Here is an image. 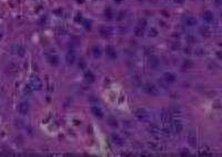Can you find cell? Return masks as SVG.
Instances as JSON below:
<instances>
[{
    "label": "cell",
    "instance_id": "5",
    "mask_svg": "<svg viewBox=\"0 0 222 157\" xmlns=\"http://www.w3.org/2000/svg\"><path fill=\"white\" fill-rule=\"evenodd\" d=\"M30 86L33 90H40L42 88V81L37 76H32L30 78Z\"/></svg>",
    "mask_w": 222,
    "mask_h": 157
},
{
    "label": "cell",
    "instance_id": "36",
    "mask_svg": "<svg viewBox=\"0 0 222 157\" xmlns=\"http://www.w3.org/2000/svg\"><path fill=\"white\" fill-rule=\"evenodd\" d=\"M139 26L145 27V26H147V20H145V19H140V21H139Z\"/></svg>",
    "mask_w": 222,
    "mask_h": 157
},
{
    "label": "cell",
    "instance_id": "17",
    "mask_svg": "<svg viewBox=\"0 0 222 157\" xmlns=\"http://www.w3.org/2000/svg\"><path fill=\"white\" fill-rule=\"evenodd\" d=\"M91 112L96 117L98 118H102L103 117V112H102V109L98 106H92L91 107Z\"/></svg>",
    "mask_w": 222,
    "mask_h": 157
},
{
    "label": "cell",
    "instance_id": "14",
    "mask_svg": "<svg viewBox=\"0 0 222 157\" xmlns=\"http://www.w3.org/2000/svg\"><path fill=\"white\" fill-rule=\"evenodd\" d=\"M183 23H185L187 26H189V27H193V26L197 25V19L192 17V16H187V17L183 18Z\"/></svg>",
    "mask_w": 222,
    "mask_h": 157
},
{
    "label": "cell",
    "instance_id": "35",
    "mask_svg": "<svg viewBox=\"0 0 222 157\" xmlns=\"http://www.w3.org/2000/svg\"><path fill=\"white\" fill-rule=\"evenodd\" d=\"M158 83H159L161 88H164V89L166 88V83L163 80V79H158Z\"/></svg>",
    "mask_w": 222,
    "mask_h": 157
},
{
    "label": "cell",
    "instance_id": "38",
    "mask_svg": "<svg viewBox=\"0 0 222 157\" xmlns=\"http://www.w3.org/2000/svg\"><path fill=\"white\" fill-rule=\"evenodd\" d=\"M84 26H86V29L91 28V27H90V23H88V21H86V23H84Z\"/></svg>",
    "mask_w": 222,
    "mask_h": 157
},
{
    "label": "cell",
    "instance_id": "6",
    "mask_svg": "<svg viewBox=\"0 0 222 157\" xmlns=\"http://www.w3.org/2000/svg\"><path fill=\"white\" fill-rule=\"evenodd\" d=\"M76 51L74 50H69L67 52L66 55V62L67 65H69V66H72L74 62H76Z\"/></svg>",
    "mask_w": 222,
    "mask_h": 157
},
{
    "label": "cell",
    "instance_id": "40",
    "mask_svg": "<svg viewBox=\"0 0 222 157\" xmlns=\"http://www.w3.org/2000/svg\"><path fill=\"white\" fill-rule=\"evenodd\" d=\"M182 154H189V151H187V149H183V153Z\"/></svg>",
    "mask_w": 222,
    "mask_h": 157
},
{
    "label": "cell",
    "instance_id": "4",
    "mask_svg": "<svg viewBox=\"0 0 222 157\" xmlns=\"http://www.w3.org/2000/svg\"><path fill=\"white\" fill-rule=\"evenodd\" d=\"M170 125H171V129L176 134H180V133L182 132L183 125L182 123H181V120H179L178 118H172Z\"/></svg>",
    "mask_w": 222,
    "mask_h": 157
},
{
    "label": "cell",
    "instance_id": "12",
    "mask_svg": "<svg viewBox=\"0 0 222 157\" xmlns=\"http://www.w3.org/2000/svg\"><path fill=\"white\" fill-rule=\"evenodd\" d=\"M47 59L51 66H58L59 65V58L55 54H51V55H47Z\"/></svg>",
    "mask_w": 222,
    "mask_h": 157
},
{
    "label": "cell",
    "instance_id": "24",
    "mask_svg": "<svg viewBox=\"0 0 222 157\" xmlns=\"http://www.w3.org/2000/svg\"><path fill=\"white\" fill-rule=\"evenodd\" d=\"M199 33L202 37H210L211 36V30L208 27H200L199 28Z\"/></svg>",
    "mask_w": 222,
    "mask_h": 157
},
{
    "label": "cell",
    "instance_id": "22",
    "mask_svg": "<svg viewBox=\"0 0 222 157\" xmlns=\"http://www.w3.org/2000/svg\"><path fill=\"white\" fill-rule=\"evenodd\" d=\"M148 146H149V148H151V151H161L163 148L159 143H152V141L148 143Z\"/></svg>",
    "mask_w": 222,
    "mask_h": 157
},
{
    "label": "cell",
    "instance_id": "8",
    "mask_svg": "<svg viewBox=\"0 0 222 157\" xmlns=\"http://www.w3.org/2000/svg\"><path fill=\"white\" fill-rule=\"evenodd\" d=\"M18 110L19 112L21 114V115H27L29 110H30V105H29V103L27 101H22L19 104V106H18Z\"/></svg>",
    "mask_w": 222,
    "mask_h": 157
},
{
    "label": "cell",
    "instance_id": "26",
    "mask_svg": "<svg viewBox=\"0 0 222 157\" xmlns=\"http://www.w3.org/2000/svg\"><path fill=\"white\" fill-rule=\"evenodd\" d=\"M134 35H136L137 37H142L144 35V27L138 25V26L134 28Z\"/></svg>",
    "mask_w": 222,
    "mask_h": 157
},
{
    "label": "cell",
    "instance_id": "13",
    "mask_svg": "<svg viewBox=\"0 0 222 157\" xmlns=\"http://www.w3.org/2000/svg\"><path fill=\"white\" fill-rule=\"evenodd\" d=\"M111 140H112V143H113L115 145H117V146H123V144H124L123 139H122L121 137H120L118 134H112L111 135Z\"/></svg>",
    "mask_w": 222,
    "mask_h": 157
},
{
    "label": "cell",
    "instance_id": "25",
    "mask_svg": "<svg viewBox=\"0 0 222 157\" xmlns=\"http://www.w3.org/2000/svg\"><path fill=\"white\" fill-rule=\"evenodd\" d=\"M94 75L92 74V71H86V74H84V80L87 81V83H93L94 81Z\"/></svg>",
    "mask_w": 222,
    "mask_h": 157
},
{
    "label": "cell",
    "instance_id": "1",
    "mask_svg": "<svg viewBox=\"0 0 222 157\" xmlns=\"http://www.w3.org/2000/svg\"><path fill=\"white\" fill-rule=\"evenodd\" d=\"M142 89H143L144 93H147V94L150 96L159 95V89H158V87H157L155 85L151 84V83H145V84L143 85V87H142Z\"/></svg>",
    "mask_w": 222,
    "mask_h": 157
},
{
    "label": "cell",
    "instance_id": "11",
    "mask_svg": "<svg viewBox=\"0 0 222 157\" xmlns=\"http://www.w3.org/2000/svg\"><path fill=\"white\" fill-rule=\"evenodd\" d=\"M12 51H13V54L22 57L25 55V52H26V49H25V47L22 45H15L12 47Z\"/></svg>",
    "mask_w": 222,
    "mask_h": 157
},
{
    "label": "cell",
    "instance_id": "15",
    "mask_svg": "<svg viewBox=\"0 0 222 157\" xmlns=\"http://www.w3.org/2000/svg\"><path fill=\"white\" fill-rule=\"evenodd\" d=\"M159 64H160V60H159V58L155 56V55H151L149 58V65L151 68H157L159 66Z\"/></svg>",
    "mask_w": 222,
    "mask_h": 157
},
{
    "label": "cell",
    "instance_id": "2",
    "mask_svg": "<svg viewBox=\"0 0 222 157\" xmlns=\"http://www.w3.org/2000/svg\"><path fill=\"white\" fill-rule=\"evenodd\" d=\"M147 130H148V133H149L152 137H155V138H160L161 137V129L157 124H153V123L149 124L148 127H147Z\"/></svg>",
    "mask_w": 222,
    "mask_h": 157
},
{
    "label": "cell",
    "instance_id": "30",
    "mask_svg": "<svg viewBox=\"0 0 222 157\" xmlns=\"http://www.w3.org/2000/svg\"><path fill=\"white\" fill-rule=\"evenodd\" d=\"M87 66V64H86V60L83 59V58H80L79 59V64H78V67L80 68V69H84Z\"/></svg>",
    "mask_w": 222,
    "mask_h": 157
},
{
    "label": "cell",
    "instance_id": "7",
    "mask_svg": "<svg viewBox=\"0 0 222 157\" xmlns=\"http://www.w3.org/2000/svg\"><path fill=\"white\" fill-rule=\"evenodd\" d=\"M160 118H161V120H162V123L163 124H170L173 117L171 116V114L169 112L168 109H163V110L161 112Z\"/></svg>",
    "mask_w": 222,
    "mask_h": 157
},
{
    "label": "cell",
    "instance_id": "10",
    "mask_svg": "<svg viewBox=\"0 0 222 157\" xmlns=\"http://www.w3.org/2000/svg\"><path fill=\"white\" fill-rule=\"evenodd\" d=\"M202 19L204 20L205 23H212L213 21V19H214V15H213V12L210 11V10H205L203 13H202Z\"/></svg>",
    "mask_w": 222,
    "mask_h": 157
},
{
    "label": "cell",
    "instance_id": "42",
    "mask_svg": "<svg viewBox=\"0 0 222 157\" xmlns=\"http://www.w3.org/2000/svg\"><path fill=\"white\" fill-rule=\"evenodd\" d=\"M216 4H218V5H220V0H216Z\"/></svg>",
    "mask_w": 222,
    "mask_h": 157
},
{
    "label": "cell",
    "instance_id": "20",
    "mask_svg": "<svg viewBox=\"0 0 222 157\" xmlns=\"http://www.w3.org/2000/svg\"><path fill=\"white\" fill-rule=\"evenodd\" d=\"M105 52H107V55L110 57L111 59H115V58H117V51H116V49L112 47V46H108V47L105 48Z\"/></svg>",
    "mask_w": 222,
    "mask_h": 157
},
{
    "label": "cell",
    "instance_id": "3",
    "mask_svg": "<svg viewBox=\"0 0 222 157\" xmlns=\"http://www.w3.org/2000/svg\"><path fill=\"white\" fill-rule=\"evenodd\" d=\"M134 116L140 122H145L149 118V112H147L144 108H139V109L134 110Z\"/></svg>",
    "mask_w": 222,
    "mask_h": 157
},
{
    "label": "cell",
    "instance_id": "29",
    "mask_svg": "<svg viewBox=\"0 0 222 157\" xmlns=\"http://www.w3.org/2000/svg\"><path fill=\"white\" fill-rule=\"evenodd\" d=\"M108 124L110 125L111 127H118V122L113 117H110L108 119Z\"/></svg>",
    "mask_w": 222,
    "mask_h": 157
},
{
    "label": "cell",
    "instance_id": "18",
    "mask_svg": "<svg viewBox=\"0 0 222 157\" xmlns=\"http://www.w3.org/2000/svg\"><path fill=\"white\" fill-rule=\"evenodd\" d=\"M18 70H19V67L17 66L16 64H13V62H11L8 65V67H7V73L8 74H11V75H15V74L18 73Z\"/></svg>",
    "mask_w": 222,
    "mask_h": 157
},
{
    "label": "cell",
    "instance_id": "21",
    "mask_svg": "<svg viewBox=\"0 0 222 157\" xmlns=\"http://www.w3.org/2000/svg\"><path fill=\"white\" fill-rule=\"evenodd\" d=\"M188 143L191 147H195L197 145V138H195V135L193 132H190L188 135Z\"/></svg>",
    "mask_w": 222,
    "mask_h": 157
},
{
    "label": "cell",
    "instance_id": "27",
    "mask_svg": "<svg viewBox=\"0 0 222 157\" xmlns=\"http://www.w3.org/2000/svg\"><path fill=\"white\" fill-rule=\"evenodd\" d=\"M92 54H93V56L96 58H98V57L101 56V48L98 47V46H94L93 48H92Z\"/></svg>",
    "mask_w": 222,
    "mask_h": 157
},
{
    "label": "cell",
    "instance_id": "28",
    "mask_svg": "<svg viewBox=\"0 0 222 157\" xmlns=\"http://www.w3.org/2000/svg\"><path fill=\"white\" fill-rule=\"evenodd\" d=\"M105 19H108V20H111L112 19V10H111V8H105Z\"/></svg>",
    "mask_w": 222,
    "mask_h": 157
},
{
    "label": "cell",
    "instance_id": "34",
    "mask_svg": "<svg viewBox=\"0 0 222 157\" xmlns=\"http://www.w3.org/2000/svg\"><path fill=\"white\" fill-rule=\"evenodd\" d=\"M149 36L150 37H157V36H158V31H157L155 28H151L149 31Z\"/></svg>",
    "mask_w": 222,
    "mask_h": 157
},
{
    "label": "cell",
    "instance_id": "33",
    "mask_svg": "<svg viewBox=\"0 0 222 157\" xmlns=\"http://www.w3.org/2000/svg\"><path fill=\"white\" fill-rule=\"evenodd\" d=\"M193 66V64H192V62L191 60H184V62H183V67L185 68H190V67H192Z\"/></svg>",
    "mask_w": 222,
    "mask_h": 157
},
{
    "label": "cell",
    "instance_id": "19",
    "mask_svg": "<svg viewBox=\"0 0 222 157\" xmlns=\"http://www.w3.org/2000/svg\"><path fill=\"white\" fill-rule=\"evenodd\" d=\"M99 33L102 37H110L111 30H110V28L107 27V26H101L99 29Z\"/></svg>",
    "mask_w": 222,
    "mask_h": 157
},
{
    "label": "cell",
    "instance_id": "39",
    "mask_svg": "<svg viewBox=\"0 0 222 157\" xmlns=\"http://www.w3.org/2000/svg\"><path fill=\"white\" fill-rule=\"evenodd\" d=\"M176 4H183L184 2V0H173Z\"/></svg>",
    "mask_w": 222,
    "mask_h": 157
},
{
    "label": "cell",
    "instance_id": "37",
    "mask_svg": "<svg viewBox=\"0 0 222 157\" xmlns=\"http://www.w3.org/2000/svg\"><path fill=\"white\" fill-rule=\"evenodd\" d=\"M124 16H126V13H124V12L123 11L120 12V13H119V16H118V20H122V19L124 18Z\"/></svg>",
    "mask_w": 222,
    "mask_h": 157
},
{
    "label": "cell",
    "instance_id": "31",
    "mask_svg": "<svg viewBox=\"0 0 222 157\" xmlns=\"http://www.w3.org/2000/svg\"><path fill=\"white\" fill-rule=\"evenodd\" d=\"M187 41H188L189 44H194L195 42V38H194L193 35H188L187 36Z\"/></svg>",
    "mask_w": 222,
    "mask_h": 157
},
{
    "label": "cell",
    "instance_id": "16",
    "mask_svg": "<svg viewBox=\"0 0 222 157\" xmlns=\"http://www.w3.org/2000/svg\"><path fill=\"white\" fill-rule=\"evenodd\" d=\"M163 80L166 81V84H172L176 81V76L172 73H164L163 75Z\"/></svg>",
    "mask_w": 222,
    "mask_h": 157
},
{
    "label": "cell",
    "instance_id": "32",
    "mask_svg": "<svg viewBox=\"0 0 222 157\" xmlns=\"http://www.w3.org/2000/svg\"><path fill=\"white\" fill-rule=\"evenodd\" d=\"M25 94H27V95H30L31 93H32V89H31V86L30 85H27L26 87H25Z\"/></svg>",
    "mask_w": 222,
    "mask_h": 157
},
{
    "label": "cell",
    "instance_id": "23",
    "mask_svg": "<svg viewBox=\"0 0 222 157\" xmlns=\"http://www.w3.org/2000/svg\"><path fill=\"white\" fill-rule=\"evenodd\" d=\"M172 135V129L169 126H163L161 128V136H164V137H171Z\"/></svg>",
    "mask_w": 222,
    "mask_h": 157
},
{
    "label": "cell",
    "instance_id": "9",
    "mask_svg": "<svg viewBox=\"0 0 222 157\" xmlns=\"http://www.w3.org/2000/svg\"><path fill=\"white\" fill-rule=\"evenodd\" d=\"M168 110H169V112L171 114V116L173 118H178L182 115V112H181V109H180L179 106H171Z\"/></svg>",
    "mask_w": 222,
    "mask_h": 157
},
{
    "label": "cell",
    "instance_id": "41",
    "mask_svg": "<svg viewBox=\"0 0 222 157\" xmlns=\"http://www.w3.org/2000/svg\"><path fill=\"white\" fill-rule=\"evenodd\" d=\"M115 1H116V2H118V4H119V2H121L122 0H115Z\"/></svg>",
    "mask_w": 222,
    "mask_h": 157
}]
</instances>
